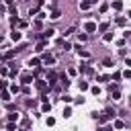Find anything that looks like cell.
<instances>
[{
  "mask_svg": "<svg viewBox=\"0 0 131 131\" xmlns=\"http://www.w3.org/2000/svg\"><path fill=\"white\" fill-rule=\"evenodd\" d=\"M84 29H86L88 33H94V31H96V25H94V23H86V25H84Z\"/></svg>",
  "mask_w": 131,
  "mask_h": 131,
  "instance_id": "cell-2",
  "label": "cell"
},
{
  "mask_svg": "<svg viewBox=\"0 0 131 131\" xmlns=\"http://www.w3.org/2000/svg\"><path fill=\"white\" fill-rule=\"evenodd\" d=\"M21 131H27V129H21Z\"/></svg>",
  "mask_w": 131,
  "mask_h": 131,
  "instance_id": "cell-19",
  "label": "cell"
},
{
  "mask_svg": "<svg viewBox=\"0 0 131 131\" xmlns=\"http://www.w3.org/2000/svg\"><path fill=\"white\" fill-rule=\"evenodd\" d=\"M2 100H10V94L8 92H2Z\"/></svg>",
  "mask_w": 131,
  "mask_h": 131,
  "instance_id": "cell-15",
  "label": "cell"
},
{
  "mask_svg": "<svg viewBox=\"0 0 131 131\" xmlns=\"http://www.w3.org/2000/svg\"><path fill=\"white\" fill-rule=\"evenodd\" d=\"M43 61H45V64H53V61H55V58H53V55H45V58H43Z\"/></svg>",
  "mask_w": 131,
  "mask_h": 131,
  "instance_id": "cell-4",
  "label": "cell"
},
{
  "mask_svg": "<svg viewBox=\"0 0 131 131\" xmlns=\"http://www.w3.org/2000/svg\"><path fill=\"white\" fill-rule=\"evenodd\" d=\"M90 4H92L90 0H84V2H80V8H82V10H88V8H90Z\"/></svg>",
  "mask_w": 131,
  "mask_h": 131,
  "instance_id": "cell-3",
  "label": "cell"
},
{
  "mask_svg": "<svg viewBox=\"0 0 131 131\" xmlns=\"http://www.w3.org/2000/svg\"><path fill=\"white\" fill-rule=\"evenodd\" d=\"M80 90H88V84L86 82H80Z\"/></svg>",
  "mask_w": 131,
  "mask_h": 131,
  "instance_id": "cell-14",
  "label": "cell"
},
{
  "mask_svg": "<svg viewBox=\"0 0 131 131\" xmlns=\"http://www.w3.org/2000/svg\"><path fill=\"white\" fill-rule=\"evenodd\" d=\"M105 41H113V33H105Z\"/></svg>",
  "mask_w": 131,
  "mask_h": 131,
  "instance_id": "cell-10",
  "label": "cell"
},
{
  "mask_svg": "<svg viewBox=\"0 0 131 131\" xmlns=\"http://www.w3.org/2000/svg\"><path fill=\"white\" fill-rule=\"evenodd\" d=\"M113 8H115V10H121V8H123L121 0H117V2H113Z\"/></svg>",
  "mask_w": 131,
  "mask_h": 131,
  "instance_id": "cell-5",
  "label": "cell"
},
{
  "mask_svg": "<svg viewBox=\"0 0 131 131\" xmlns=\"http://www.w3.org/2000/svg\"><path fill=\"white\" fill-rule=\"evenodd\" d=\"M51 19H60V10H53V12H51Z\"/></svg>",
  "mask_w": 131,
  "mask_h": 131,
  "instance_id": "cell-12",
  "label": "cell"
},
{
  "mask_svg": "<svg viewBox=\"0 0 131 131\" xmlns=\"http://www.w3.org/2000/svg\"><path fill=\"white\" fill-rule=\"evenodd\" d=\"M53 33H55L53 29H47V31H45V33H43V37H51V35H53Z\"/></svg>",
  "mask_w": 131,
  "mask_h": 131,
  "instance_id": "cell-9",
  "label": "cell"
},
{
  "mask_svg": "<svg viewBox=\"0 0 131 131\" xmlns=\"http://www.w3.org/2000/svg\"><path fill=\"white\" fill-rule=\"evenodd\" d=\"M6 88V82H0V90H4Z\"/></svg>",
  "mask_w": 131,
  "mask_h": 131,
  "instance_id": "cell-16",
  "label": "cell"
},
{
  "mask_svg": "<svg viewBox=\"0 0 131 131\" xmlns=\"http://www.w3.org/2000/svg\"><path fill=\"white\" fill-rule=\"evenodd\" d=\"M47 125H49V127H51V125H55V119H53V117H49V119H47Z\"/></svg>",
  "mask_w": 131,
  "mask_h": 131,
  "instance_id": "cell-13",
  "label": "cell"
},
{
  "mask_svg": "<svg viewBox=\"0 0 131 131\" xmlns=\"http://www.w3.org/2000/svg\"><path fill=\"white\" fill-rule=\"evenodd\" d=\"M115 23H117V25H121V27H123V25H125V23H127V21H125V19H123V16H119V19H117Z\"/></svg>",
  "mask_w": 131,
  "mask_h": 131,
  "instance_id": "cell-8",
  "label": "cell"
},
{
  "mask_svg": "<svg viewBox=\"0 0 131 131\" xmlns=\"http://www.w3.org/2000/svg\"><path fill=\"white\" fill-rule=\"evenodd\" d=\"M39 64H41V61H39L37 58H35V60H31V61H29V66H31V68H37Z\"/></svg>",
  "mask_w": 131,
  "mask_h": 131,
  "instance_id": "cell-6",
  "label": "cell"
},
{
  "mask_svg": "<svg viewBox=\"0 0 131 131\" xmlns=\"http://www.w3.org/2000/svg\"><path fill=\"white\" fill-rule=\"evenodd\" d=\"M90 2H96V0H90Z\"/></svg>",
  "mask_w": 131,
  "mask_h": 131,
  "instance_id": "cell-18",
  "label": "cell"
},
{
  "mask_svg": "<svg viewBox=\"0 0 131 131\" xmlns=\"http://www.w3.org/2000/svg\"><path fill=\"white\" fill-rule=\"evenodd\" d=\"M21 82H23V84H33V76H31V74H23V76H21Z\"/></svg>",
  "mask_w": 131,
  "mask_h": 131,
  "instance_id": "cell-1",
  "label": "cell"
},
{
  "mask_svg": "<svg viewBox=\"0 0 131 131\" xmlns=\"http://www.w3.org/2000/svg\"><path fill=\"white\" fill-rule=\"evenodd\" d=\"M12 39H14V41H19V39H21V33L14 31V33H12Z\"/></svg>",
  "mask_w": 131,
  "mask_h": 131,
  "instance_id": "cell-11",
  "label": "cell"
},
{
  "mask_svg": "<svg viewBox=\"0 0 131 131\" xmlns=\"http://www.w3.org/2000/svg\"><path fill=\"white\" fill-rule=\"evenodd\" d=\"M129 19H131V10H129Z\"/></svg>",
  "mask_w": 131,
  "mask_h": 131,
  "instance_id": "cell-17",
  "label": "cell"
},
{
  "mask_svg": "<svg viewBox=\"0 0 131 131\" xmlns=\"http://www.w3.org/2000/svg\"><path fill=\"white\" fill-rule=\"evenodd\" d=\"M64 117H66V119L72 117V109H70V107H68V109H64Z\"/></svg>",
  "mask_w": 131,
  "mask_h": 131,
  "instance_id": "cell-7",
  "label": "cell"
}]
</instances>
